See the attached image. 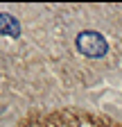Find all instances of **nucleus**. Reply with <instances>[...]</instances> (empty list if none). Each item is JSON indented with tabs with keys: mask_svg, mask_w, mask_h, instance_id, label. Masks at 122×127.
Instances as JSON below:
<instances>
[{
	"mask_svg": "<svg viewBox=\"0 0 122 127\" xmlns=\"http://www.w3.org/2000/svg\"><path fill=\"white\" fill-rule=\"evenodd\" d=\"M20 23L11 14H0V36H18Z\"/></svg>",
	"mask_w": 122,
	"mask_h": 127,
	"instance_id": "2",
	"label": "nucleus"
},
{
	"mask_svg": "<svg viewBox=\"0 0 122 127\" xmlns=\"http://www.w3.org/2000/svg\"><path fill=\"white\" fill-rule=\"evenodd\" d=\"M75 43H77V50L90 59H97V57H104L106 52H109V43H106V39L100 34V32L95 30H84L77 34V39H75Z\"/></svg>",
	"mask_w": 122,
	"mask_h": 127,
	"instance_id": "1",
	"label": "nucleus"
}]
</instances>
